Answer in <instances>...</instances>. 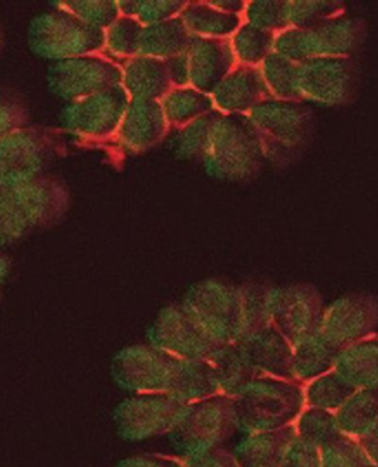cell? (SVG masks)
I'll return each instance as SVG.
<instances>
[{
  "instance_id": "cell-4",
  "label": "cell",
  "mask_w": 378,
  "mask_h": 467,
  "mask_svg": "<svg viewBox=\"0 0 378 467\" xmlns=\"http://www.w3.org/2000/svg\"><path fill=\"white\" fill-rule=\"evenodd\" d=\"M178 361L158 352L128 351L114 361L118 383L128 390L168 393Z\"/></svg>"
},
{
  "instance_id": "cell-1",
  "label": "cell",
  "mask_w": 378,
  "mask_h": 467,
  "mask_svg": "<svg viewBox=\"0 0 378 467\" xmlns=\"http://www.w3.org/2000/svg\"><path fill=\"white\" fill-rule=\"evenodd\" d=\"M302 404L297 386L271 379L248 382L230 399L232 422L247 435L291 427Z\"/></svg>"
},
{
  "instance_id": "cell-9",
  "label": "cell",
  "mask_w": 378,
  "mask_h": 467,
  "mask_svg": "<svg viewBox=\"0 0 378 467\" xmlns=\"http://www.w3.org/2000/svg\"><path fill=\"white\" fill-rule=\"evenodd\" d=\"M217 389L235 393L250 382L253 368L243 354L216 349L205 359Z\"/></svg>"
},
{
  "instance_id": "cell-19",
  "label": "cell",
  "mask_w": 378,
  "mask_h": 467,
  "mask_svg": "<svg viewBox=\"0 0 378 467\" xmlns=\"http://www.w3.org/2000/svg\"><path fill=\"white\" fill-rule=\"evenodd\" d=\"M13 123V111L10 110L8 106L4 105V103H0V140L6 137V134L10 128H12Z\"/></svg>"
},
{
  "instance_id": "cell-10",
  "label": "cell",
  "mask_w": 378,
  "mask_h": 467,
  "mask_svg": "<svg viewBox=\"0 0 378 467\" xmlns=\"http://www.w3.org/2000/svg\"><path fill=\"white\" fill-rule=\"evenodd\" d=\"M336 361V373L355 389L378 387V348L352 349Z\"/></svg>"
},
{
  "instance_id": "cell-3",
  "label": "cell",
  "mask_w": 378,
  "mask_h": 467,
  "mask_svg": "<svg viewBox=\"0 0 378 467\" xmlns=\"http://www.w3.org/2000/svg\"><path fill=\"white\" fill-rule=\"evenodd\" d=\"M185 406L168 393L127 400L114 413L117 434L128 443L145 442L168 434Z\"/></svg>"
},
{
  "instance_id": "cell-5",
  "label": "cell",
  "mask_w": 378,
  "mask_h": 467,
  "mask_svg": "<svg viewBox=\"0 0 378 467\" xmlns=\"http://www.w3.org/2000/svg\"><path fill=\"white\" fill-rule=\"evenodd\" d=\"M28 41L35 54L45 58L58 59L79 50L81 35L61 15L44 14L30 24Z\"/></svg>"
},
{
  "instance_id": "cell-2",
  "label": "cell",
  "mask_w": 378,
  "mask_h": 467,
  "mask_svg": "<svg viewBox=\"0 0 378 467\" xmlns=\"http://www.w3.org/2000/svg\"><path fill=\"white\" fill-rule=\"evenodd\" d=\"M235 430L230 399L209 397L186 404L167 435L175 453L186 460L221 448Z\"/></svg>"
},
{
  "instance_id": "cell-18",
  "label": "cell",
  "mask_w": 378,
  "mask_h": 467,
  "mask_svg": "<svg viewBox=\"0 0 378 467\" xmlns=\"http://www.w3.org/2000/svg\"><path fill=\"white\" fill-rule=\"evenodd\" d=\"M373 467H378V428L356 440Z\"/></svg>"
},
{
  "instance_id": "cell-14",
  "label": "cell",
  "mask_w": 378,
  "mask_h": 467,
  "mask_svg": "<svg viewBox=\"0 0 378 467\" xmlns=\"http://www.w3.org/2000/svg\"><path fill=\"white\" fill-rule=\"evenodd\" d=\"M277 467H320V449L295 434Z\"/></svg>"
},
{
  "instance_id": "cell-7",
  "label": "cell",
  "mask_w": 378,
  "mask_h": 467,
  "mask_svg": "<svg viewBox=\"0 0 378 467\" xmlns=\"http://www.w3.org/2000/svg\"><path fill=\"white\" fill-rule=\"evenodd\" d=\"M294 435V425L271 432L247 435L236 445L232 454L240 467H277Z\"/></svg>"
},
{
  "instance_id": "cell-6",
  "label": "cell",
  "mask_w": 378,
  "mask_h": 467,
  "mask_svg": "<svg viewBox=\"0 0 378 467\" xmlns=\"http://www.w3.org/2000/svg\"><path fill=\"white\" fill-rule=\"evenodd\" d=\"M41 162V148L28 133L15 132L0 140V184L28 183L38 172Z\"/></svg>"
},
{
  "instance_id": "cell-16",
  "label": "cell",
  "mask_w": 378,
  "mask_h": 467,
  "mask_svg": "<svg viewBox=\"0 0 378 467\" xmlns=\"http://www.w3.org/2000/svg\"><path fill=\"white\" fill-rule=\"evenodd\" d=\"M23 219L6 199L0 196V240L18 235L22 231Z\"/></svg>"
},
{
  "instance_id": "cell-15",
  "label": "cell",
  "mask_w": 378,
  "mask_h": 467,
  "mask_svg": "<svg viewBox=\"0 0 378 467\" xmlns=\"http://www.w3.org/2000/svg\"><path fill=\"white\" fill-rule=\"evenodd\" d=\"M182 462L184 467H240L234 454L221 448Z\"/></svg>"
},
{
  "instance_id": "cell-12",
  "label": "cell",
  "mask_w": 378,
  "mask_h": 467,
  "mask_svg": "<svg viewBox=\"0 0 378 467\" xmlns=\"http://www.w3.org/2000/svg\"><path fill=\"white\" fill-rule=\"evenodd\" d=\"M294 430L299 438L319 449L341 434L335 422V415L325 410L315 408L299 415Z\"/></svg>"
},
{
  "instance_id": "cell-13",
  "label": "cell",
  "mask_w": 378,
  "mask_h": 467,
  "mask_svg": "<svg viewBox=\"0 0 378 467\" xmlns=\"http://www.w3.org/2000/svg\"><path fill=\"white\" fill-rule=\"evenodd\" d=\"M320 467H373L356 440L340 434L320 449Z\"/></svg>"
},
{
  "instance_id": "cell-8",
  "label": "cell",
  "mask_w": 378,
  "mask_h": 467,
  "mask_svg": "<svg viewBox=\"0 0 378 467\" xmlns=\"http://www.w3.org/2000/svg\"><path fill=\"white\" fill-rule=\"evenodd\" d=\"M334 415L341 434L353 440L364 437L378 428V394L355 392Z\"/></svg>"
},
{
  "instance_id": "cell-17",
  "label": "cell",
  "mask_w": 378,
  "mask_h": 467,
  "mask_svg": "<svg viewBox=\"0 0 378 467\" xmlns=\"http://www.w3.org/2000/svg\"><path fill=\"white\" fill-rule=\"evenodd\" d=\"M114 467H184L182 460L160 454H139L118 461Z\"/></svg>"
},
{
  "instance_id": "cell-11",
  "label": "cell",
  "mask_w": 378,
  "mask_h": 467,
  "mask_svg": "<svg viewBox=\"0 0 378 467\" xmlns=\"http://www.w3.org/2000/svg\"><path fill=\"white\" fill-rule=\"evenodd\" d=\"M355 392L356 389L335 372L317 378L310 386L307 398L311 407L336 412Z\"/></svg>"
}]
</instances>
